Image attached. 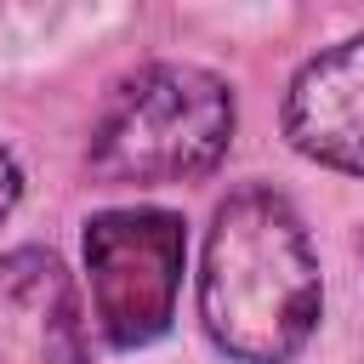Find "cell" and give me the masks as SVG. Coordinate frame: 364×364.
Listing matches in <instances>:
<instances>
[{
    "label": "cell",
    "mask_w": 364,
    "mask_h": 364,
    "mask_svg": "<svg viewBox=\"0 0 364 364\" xmlns=\"http://www.w3.org/2000/svg\"><path fill=\"white\" fill-rule=\"evenodd\" d=\"M324 313V279L301 210L279 188H233L205 228L199 324L233 364H290Z\"/></svg>",
    "instance_id": "cell-1"
},
{
    "label": "cell",
    "mask_w": 364,
    "mask_h": 364,
    "mask_svg": "<svg viewBox=\"0 0 364 364\" xmlns=\"http://www.w3.org/2000/svg\"><path fill=\"white\" fill-rule=\"evenodd\" d=\"M239 102L216 68L142 63L102 97L85 159L114 188H165L210 176L233 148Z\"/></svg>",
    "instance_id": "cell-2"
},
{
    "label": "cell",
    "mask_w": 364,
    "mask_h": 364,
    "mask_svg": "<svg viewBox=\"0 0 364 364\" xmlns=\"http://www.w3.org/2000/svg\"><path fill=\"white\" fill-rule=\"evenodd\" d=\"M188 228L165 205H108L85 222L91 318L108 347H148L171 330L182 296Z\"/></svg>",
    "instance_id": "cell-3"
},
{
    "label": "cell",
    "mask_w": 364,
    "mask_h": 364,
    "mask_svg": "<svg viewBox=\"0 0 364 364\" xmlns=\"http://www.w3.org/2000/svg\"><path fill=\"white\" fill-rule=\"evenodd\" d=\"M0 364H91L74 273L46 245L0 250Z\"/></svg>",
    "instance_id": "cell-4"
},
{
    "label": "cell",
    "mask_w": 364,
    "mask_h": 364,
    "mask_svg": "<svg viewBox=\"0 0 364 364\" xmlns=\"http://www.w3.org/2000/svg\"><path fill=\"white\" fill-rule=\"evenodd\" d=\"M279 119L296 154L364 176V34H347L307 57L284 85Z\"/></svg>",
    "instance_id": "cell-5"
},
{
    "label": "cell",
    "mask_w": 364,
    "mask_h": 364,
    "mask_svg": "<svg viewBox=\"0 0 364 364\" xmlns=\"http://www.w3.org/2000/svg\"><path fill=\"white\" fill-rule=\"evenodd\" d=\"M23 199V165H17V154L0 142V222L11 216V205Z\"/></svg>",
    "instance_id": "cell-6"
},
{
    "label": "cell",
    "mask_w": 364,
    "mask_h": 364,
    "mask_svg": "<svg viewBox=\"0 0 364 364\" xmlns=\"http://www.w3.org/2000/svg\"><path fill=\"white\" fill-rule=\"evenodd\" d=\"M358 256H364V233H358Z\"/></svg>",
    "instance_id": "cell-7"
}]
</instances>
